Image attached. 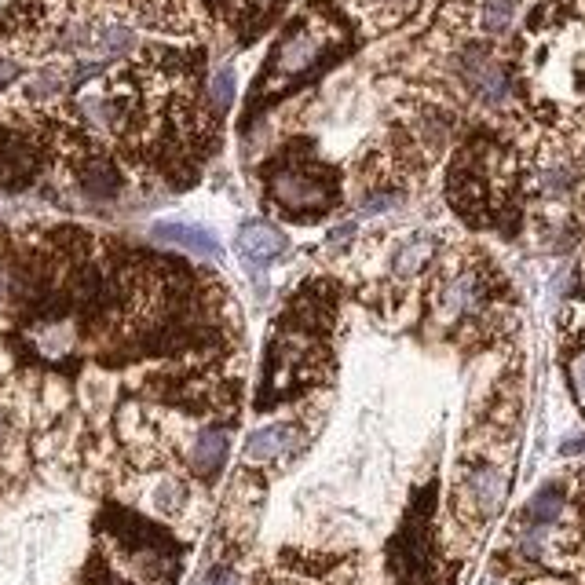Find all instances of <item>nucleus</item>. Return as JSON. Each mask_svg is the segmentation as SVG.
I'll list each match as a JSON object with an SVG mask.
<instances>
[{
  "instance_id": "3",
  "label": "nucleus",
  "mask_w": 585,
  "mask_h": 585,
  "mask_svg": "<svg viewBox=\"0 0 585 585\" xmlns=\"http://www.w3.org/2000/svg\"><path fill=\"white\" fill-rule=\"evenodd\" d=\"M348 44V26L326 8H311L304 19H297L286 30V37L275 44V52L267 59L264 85L271 92L297 85L308 74H315L322 63H330L344 52Z\"/></svg>"
},
{
  "instance_id": "22",
  "label": "nucleus",
  "mask_w": 585,
  "mask_h": 585,
  "mask_svg": "<svg viewBox=\"0 0 585 585\" xmlns=\"http://www.w3.org/2000/svg\"><path fill=\"white\" fill-rule=\"evenodd\" d=\"M213 585H242L234 575H227V571H220V575H213Z\"/></svg>"
},
{
  "instance_id": "12",
  "label": "nucleus",
  "mask_w": 585,
  "mask_h": 585,
  "mask_svg": "<svg viewBox=\"0 0 585 585\" xmlns=\"http://www.w3.org/2000/svg\"><path fill=\"white\" fill-rule=\"evenodd\" d=\"M417 4L421 0H359V11L373 30H392V26H399V22L414 15Z\"/></svg>"
},
{
  "instance_id": "13",
  "label": "nucleus",
  "mask_w": 585,
  "mask_h": 585,
  "mask_svg": "<svg viewBox=\"0 0 585 585\" xmlns=\"http://www.w3.org/2000/svg\"><path fill=\"white\" fill-rule=\"evenodd\" d=\"M432 253H436V242H432V238H425V234H421V238H406L392 256V271L399 278L417 275V271L432 260Z\"/></svg>"
},
{
  "instance_id": "8",
  "label": "nucleus",
  "mask_w": 585,
  "mask_h": 585,
  "mask_svg": "<svg viewBox=\"0 0 585 585\" xmlns=\"http://www.w3.org/2000/svg\"><path fill=\"white\" fill-rule=\"evenodd\" d=\"M465 487H468V498H472L479 516H494V512L501 509V501H505L509 476H505L498 465H479L468 472Z\"/></svg>"
},
{
  "instance_id": "16",
  "label": "nucleus",
  "mask_w": 585,
  "mask_h": 585,
  "mask_svg": "<svg viewBox=\"0 0 585 585\" xmlns=\"http://www.w3.org/2000/svg\"><path fill=\"white\" fill-rule=\"evenodd\" d=\"M209 103H213L216 114H224L227 107L234 103V74L231 70H216L213 81H209Z\"/></svg>"
},
{
  "instance_id": "14",
  "label": "nucleus",
  "mask_w": 585,
  "mask_h": 585,
  "mask_svg": "<svg viewBox=\"0 0 585 585\" xmlns=\"http://www.w3.org/2000/svg\"><path fill=\"white\" fill-rule=\"evenodd\" d=\"M476 19L479 30L487 33V37H501L512 26V19H516V0H479Z\"/></svg>"
},
{
  "instance_id": "18",
  "label": "nucleus",
  "mask_w": 585,
  "mask_h": 585,
  "mask_svg": "<svg viewBox=\"0 0 585 585\" xmlns=\"http://www.w3.org/2000/svg\"><path fill=\"white\" fill-rule=\"evenodd\" d=\"M571 377H575V388H578V395H585V355L575 362V370H571Z\"/></svg>"
},
{
  "instance_id": "2",
  "label": "nucleus",
  "mask_w": 585,
  "mask_h": 585,
  "mask_svg": "<svg viewBox=\"0 0 585 585\" xmlns=\"http://www.w3.org/2000/svg\"><path fill=\"white\" fill-rule=\"evenodd\" d=\"M516 187V158L494 139H472L450 165L447 194L454 209L476 224L501 213Z\"/></svg>"
},
{
  "instance_id": "10",
  "label": "nucleus",
  "mask_w": 585,
  "mask_h": 585,
  "mask_svg": "<svg viewBox=\"0 0 585 585\" xmlns=\"http://www.w3.org/2000/svg\"><path fill=\"white\" fill-rule=\"evenodd\" d=\"M227 454H231V439H227L224 428H205L202 436L194 439V447H191L194 476L216 479V476H220V468L227 465Z\"/></svg>"
},
{
  "instance_id": "23",
  "label": "nucleus",
  "mask_w": 585,
  "mask_h": 585,
  "mask_svg": "<svg viewBox=\"0 0 585 585\" xmlns=\"http://www.w3.org/2000/svg\"><path fill=\"white\" fill-rule=\"evenodd\" d=\"M4 293H8V271L0 267V297H4Z\"/></svg>"
},
{
  "instance_id": "21",
  "label": "nucleus",
  "mask_w": 585,
  "mask_h": 585,
  "mask_svg": "<svg viewBox=\"0 0 585 585\" xmlns=\"http://www.w3.org/2000/svg\"><path fill=\"white\" fill-rule=\"evenodd\" d=\"M582 450H585V436H575L564 443V454H582Z\"/></svg>"
},
{
  "instance_id": "4",
  "label": "nucleus",
  "mask_w": 585,
  "mask_h": 585,
  "mask_svg": "<svg viewBox=\"0 0 585 585\" xmlns=\"http://www.w3.org/2000/svg\"><path fill=\"white\" fill-rule=\"evenodd\" d=\"M337 180L319 161H278L267 176V198L289 220H315L337 205Z\"/></svg>"
},
{
  "instance_id": "7",
  "label": "nucleus",
  "mask_w": 585,
  "mask_h": 585,
  "mask_svg": "<svg viewBox=\"0 0 585 585\" xmlns=\"http://www.w3.org/2000/svg\"><path fill=\"white\" fill-rule=\"evenodd\" d=\"M289 249V238L267 220H249L238 227V253L253 264H271Z\"/></svg>"
},
{
  "instance_id": "17",
  "label": "nucleus",
  "mask_w": 585,
  "mask_h": 585,
  "mask_svg": "<svg viewBox=\"0 0 585 585\" xmlns=\"http://www.w3.org/2000/svg\"><path fill=\"white\" fill-rule=\"evenodd\" d=\"M183 501H187V487L176 483V479H165V483H158V490H154V505H158L161 512H176Z\"/></svg>"
},
{
  "instance_id": "19",
  "label": "nucleus",
  "mask_w": 585,
  "mask_h": 585,
  "mask_svg": "<svg viewBox=\"0 0 585 585\" xmlns=\"http://www.w3.org/2000/svg\"><path fill=\"white\" fill-rule=\"evenodd\" d=\"M242 4H245L249 11H260V15H267V11L275 8L278 0H242Z\"/></svg>"
},
{
  "instance_id": "6",
  "label": "nucleus",
  "mask_w": 585,
  "mask_h": 585,
  "mask_svg": "<svg viewBox=\"0 0 585 585\" xmlns=\"http://www.w3.org/2000/svg\"><path fill=\"white\" fill-rule=\"evenodd\" d=\"M483 300H487V278L483 271L476 267H465L458 271L454 278H447L436 293V311L443 322H454V319H468V315H476L483 308Z\"/></svg>"
},
{
  "instance_id": "9",
  "label": "nucleus",
  "mask_w": 585,
  "mask_h": 585,
  "mask_svg": "<svg viewBox=\"0 0 585 585\" xmlns=\"http://www.w3.org/2000/svg\"><path fill=\"white\" fill-rule=\"evenodd\" d=\"M150 238H158L165 245H176V249H187L194 256H205V260H220L224 256L216 234H209L205 227H194V224H154L150 227Z\"/></svg>"
},
{
  "instance_id": "1",
  "label": "nucleus",
  "mask_w": 585,
  "mask_h": 585,
  "mask_svg": "<svg viewBox=\"0 0 585 585\" xmlns=\"http://www.w3.org/2000/svg\"><path fill=\"white\" fill-rule=\"evenodd\" d=\"M523 88L549 117L585 114V0H553L531 19Z\"/></svg>"
},
{
  "instance_id": "20",
  "label": "nucleus",
  "mask_w": 585,
  "mask_h": 585,
  "mask_svg": "<svg viewBox=\"0 0 585 585\" xmlns=\"http://www.w3.org/2000/svg\"><path fill=\"white\" fill-rule=\"evenodd\" d=\"M351 234H355V227L344 224V227H337V231L330 234V242H333V245H344V242H348V238H351Z\"/></svg>"
},
{
  "instance_id": "15",
  "label": "nucleus",
  "mask_w": 585,
  "mask_h": 585,
  "mask_svg": "<svg viewBox=\"0 0 585 585\" xmlns=\"http://www.w3.org/2000/svg\"><path fill=\"white\" fill-rule=\"evenodd\" d=\"M560 512H564V490L556 487V483H549V487H542L531 498V505H527V520H531L534 527H545V523H556Z\"/></svg>"
},
{
  "instance_id": "11",
  "label": "nucleus",
  "mask_w": 585,
  "mask_h": 585,
  "mask_svg": "<svg viewBox=\"0 0 585 585\" xmlns=\"http://www.w3.org/2000/svg\"><path fill=\"white\" fill-rule=\"evenodd\" d=\"M293 443H297V425L256 428L253 436L245 439V458L249 461H275V458H282Z\"/></svg>"
},
{
  "instance_id": "5",
  "label": "nucleus",
  "mask_w": 585,
  "mask_h": 585,
  "mask_svg": "<svg viewBox=\"0 0 585 585\" xmlns=\"http://www.w3.org/2000/svg\"><path fill=\"white\" fill-rule=\"evenodd\" d=\"M458 74L465 81L468 96L479 99L483 107H505L512 96L509 70L501 66V59L490 52V44H468L458 55Z\"/></svg>"
}]
</instances>
